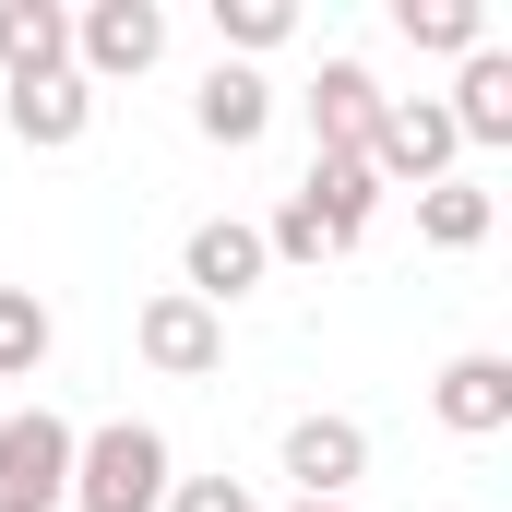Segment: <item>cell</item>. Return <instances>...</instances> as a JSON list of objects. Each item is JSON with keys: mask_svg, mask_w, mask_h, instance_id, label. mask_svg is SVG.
<instances>
[{"mask_svg": "<svg viewBox=\"0 0 512 512\" xmlns=\"http://www.w3.org/2000/svg\"><path fill=\"white\" fill-rule=\"evenodd\" d=\"M167 489H179L167 429L108 417V429H84V441H72V512H167Z\"/></svg>", "mask_w": 512, "mask_h": 512, "instance_id": "6da1fadb", "label": "cell"}, {"mask_svg": "<svg viewBox=\"0 0 512 512\" xmlns=\"http://www.w3.org/2000/svg\"><path fill=\"white\" fill-rule=\"evenodd\" d=\"M72 417H48V405H12L0 417V512H60L72 501Z\"/></svg>", "mask_w": 512, "mask_h": 512, "instance_id": "7a4b0ae2", "label": "cell"}, {"mask_svg": "<svg viewBox=\"0 0 512 512\" xmlns=\"http://www.w3.org/2000/svg\"><path fill=\"white\" fill-rule=\"evenodd\" d=\"M453 120H441V96H382V120H370V179L382 191H441L453 179Z\"/></svg>", "mask_w": 512, "mask_h": 512, "instance_id": "3957f363", "label": "cell"}, {"mask_svg": "<svg viewBox=\"0 0 512 512\" xmlns=\"http://www.w3.org/2000/svg\"><path fill=\"white\" fill-rule=\"evenodd\" d=\"M167 60V12L155 0H84L72 12V72L84 84H143Z\"/></svg>", "mask_w": 512, "mask_h": 512, "instance_id": "277c9868", "label": "cell"}, {"mask_svg": "<svg viewBox=\"0 0 512 512\" xmlns=\"http://www.w3.org/2000/svg\"><path fill=\"white\" fill-rule=\"evenodd\" d=\"M131 346H143V370H167V382H203V370H227V310H203V298H143V322H131Z\"/></svg>", "mask_w": 512, "mask_h": 512, "instance_id": "5b68a950", "label": "cell"}, {"mask_svg": "<svg viewBox=\"0 0 512 512\" xmlns=\"http://www.w3.org/2000/svg\"><path fill=\"white\" fill-rule=\"evenodd\" d=\"M262 274V227H239V215H203L191 227V251H179V298H203V310H227V298H251Z\"/></svg>", "mask_w": 512, "mask_h": 512, "instance_id": "8992f818", "label": "cell"}, {"mask_svg": "<svg viewBox=\"0 0 512 512\" xmlns=\"http://www.w3.org/2000/svg\"><path fill=\"white\" fill-rule=\"evenodd\" d=\"M298 108H310V155H370V120H382V72H370V60H322Z\"/></svg>", "mask_w": 512, "mask_h": 512, "instance_id": "52a82bcc", "label": "cell"}, {"mask_svg": "<svg viewBox=\"0 0 512 512\" xmlns=\"http://www.w3.org/2000/svg\"><path fill=\"white\" fill-rule=\"evenodd\" d=\"M286 477H298V501H346L370 477V429L358 417H298L286 429Z\"/></svg>", "mask_w": 512, "mask_h": 512, "instance_id": "ba28073f", "label": "cell"}, {"mask_svg": "<svg viewBox=\"0 0 512 512\" xmlns=\"http://www.w3.org/2000/svg\"><path fill=\"white\" fill-rule=\"evenodd\" d=\"M429 417H441L453 441H501V429H512V358H489V346L453 358V370L429 382Z\"/></svg>", "mask_w": 512, "mask_h": 512, "instance_id": "9c48e42d", "label": "cell"}, {"mask_svg": "<svg viewBox=\"0 0 512 512\" xmlns=\"http://www.w3.org/2000/svg\"><path fill=\"white\" fill-rule=\"evenodd\" d=\"M84 131H96V84H84V72L12 84V143H24V155H72Z\"/></svg>", "mask_w": 512, "mask_h": 512, "instance_id": "30bf717a", "label": "cell"}, {"mask_svg": "<svg viewBox=\"0 0 512 512\" xmlns=\"http://www.w3.org/2000/svg\"><path fill=\"white\" fill-rule=\"evenodd\" d=\"M262 120H274V84H262L251 60H215V72H203V96H191V131H203V143H227V155H251Z\"/></svg>", "mask_w": 512, "mask_h": 512, "instance_id": "8fae6325", "label": "cell"}, {"mask_svg": "<svg viewBox=\"0 0 512 512\" xmlns=\"http://www.w3.org/2000/svg\"><path fill=\"white\" fill-rule=\"evenodd\" d=\"M0 72H12V84L72 72V12H60V0H0Z\"/></svg>", "mask_w": 512, "mask_h": 512, "instance_id": "7c38bea8", "label": "cell"}, {"mask_svg": "<svg viewBox=\"0 0 512 512\" xmlns=\"http://www.w3.org/2000/svg\"><path fill=\"white\" fill-rule=\"evenodd\" d=\"M298 191H310V215H322L346 251H358V239H370V215H382V179H370V155H310V179H298Z\"/></svg>", "mask_w": 512, "mask_h": 512, "instance_id": "4fadbf2b", "label": "cell"}, {"mask_svg": "<svg viewBox=\"0 0 512 512\" xmlns=\"http://www.w3.org/2000/svg\"><path fill=\"white\" fill-rule=\"evenodd\" d=\"M441 120H453V143H512V48L465 60V84L441 96Z\"/></svg>", "mask_w": 512, "mask_h": 512, "instance_id": "5bb4252c", "label": "cell"}, {"mask_svg": "<svg viewBox=\"0 0 512 512\" xmlns=\"http://www.w3.org/2000/svg\"><path fill=\"white\" fill-rule=\"evenodd\" d=\"M393 36L405 48H441V60H477L489 48V12L477 0H393Z\"/></svg>", "mask_w": 512, "mask_h": 512, "instance_id": "9a60e30c", "label": "cell"}, {"mask_svg": "<svg viewBox=\"0 0 512 512\" xmlns=\"http://www.w3.org/2000/svg\"><path fill=\"white\" fill-rule=\"evenodd\" d=\"M489 227H501V203H489L477 179H441V191H417V239H429V251H477Z\"/></svg>", "mask_w": 512, "mask_h": 512, "instance_id": "2e32d148", "label": "cell"}, {"mask_svg": "<svg viewBox=\"0 0 512 512\" xmlns=\"http://www.w3.org/2000/svg\"><path fill=\"white\" fill-rule=\"evenodd\" d=\"M48 346H60L48 298H36V286H0V382H36V370H48Z\"/></svg>", "mask_w": 512, "mask_h": 512, "instance_id": "e0dca14e", "label": "cell"}, {"mask_svg": "<svg viewBox=\"0 0 512 512\" xmlns=\"http://www.w3.org/2000/svg\"><path fill=\"white\" fill-rule=\"evenodd\" d=\"M215 36H227L239 60H262V48L298 36V12H286V0H215Z\"/></svg>", "mask_w": 512, "mask_h": 512, "instance_id": "ac0fdd59", "label": "cell"}, {"mask_svg": "<svg viewBox=\"0 0 512 512\" xmlns=\"http://www.w3.org/2000/svg\"><path fill=\"white\" fill-rule=\"evenodd\" d=\"M167 512H262V501H251V477H179Z\"/></svg>", "mask_w": 512, "mask_h": 512, "instance_id": "d6986e66", "label": "cell"}, {"mask_svg": "<svg viewBox=\"0 0 512 512\" xmlns=\"http://www.w3.org/2000/svg\"><path fill=\"white\" fill-rule=\"evenodd\" d=\"M298 512H346V501H298Z\"/></svg>", "mask_w": 512, "mask_h": 512, "instance_id": "ffe728a7", "label": "cell"}]
</instances>
